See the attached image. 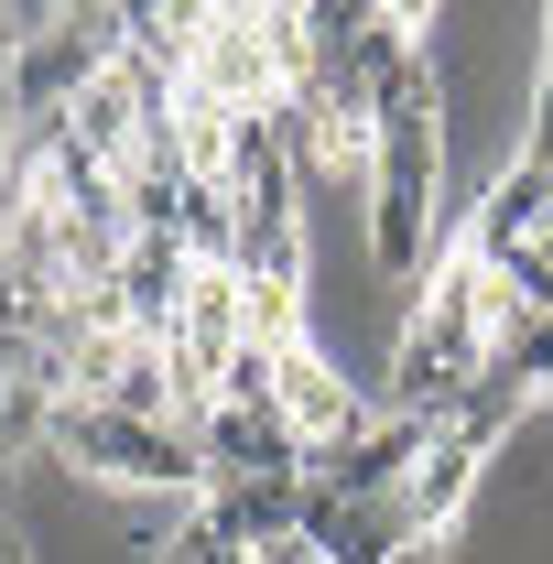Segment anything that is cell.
<instances>
[{"mask_svg": "<svg viewBox=\"0 0 553 564\" xmlns=\"http://www.w3.org/2000/svg\"><path fill=\"white\" fill-rule=\"evenodd\" d=\"M478 489H488V445H467V434L445 423V434L423 445V467L402 478V521H413V543H456Z\"/></svg>", "mask_w": 553, "mask_h": 564, "instance_id": "obj_1", "label": "cell"}]
</instances>
